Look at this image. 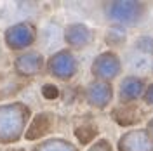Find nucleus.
<instances>
[{"mask_svg":"<svg viewBox=\"0 0 153 151\" xmlns=\"http://www.w3.org/2000/svg\"><path fill=\"white\" fill-rule=\"evenodd\" d=\"M150 64H152V59L148 56H143V54H134L129 57V68L134 71H146Z\"/></svg>","mask_w":153,"mask_h":151,"instance_id":"nucleus-1","label":"nucleus"},{"mask_svg":"<svg viewBox=\"0 0 153 151\" xmlns=\"http://www.w3.org/2000/svg\"><path fill=\"white\" fill-rule=\"evenodd\" d=\"M44 94L47 95V97H51V99L57 95V94H56V89H54L52 85H47V87H44Z\"/></svg>","mask_w":153,"mask_h":151,"instance_id":"nucleus-2","label":"nucleus"}]
</instances>
